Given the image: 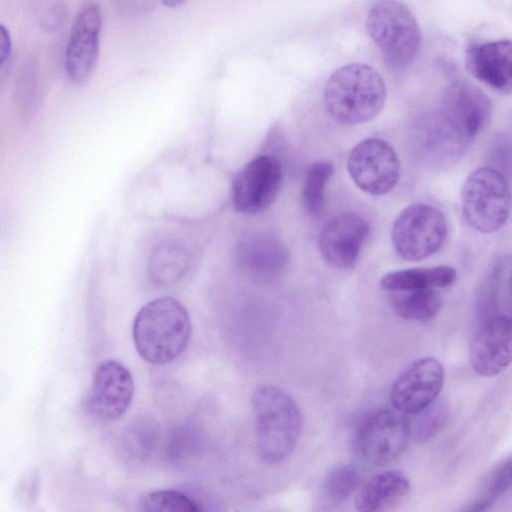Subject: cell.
<instances>
[{
  "label": "cell",
  "instance_id": "1",
  "mask_svg": "<svg viewBox=\"0 0 512 512\" xmlns=\"http://www.w3.org/2000/svg\"><path fill=\"white\" fill-rule=\"evenodd\" d=\"M323 99L330 118L343 126H356L374 119L386 101L382 76L364 63L338 68L327 79Z\"/></svg>",
  "mask_w": 512,
  "mask_h": 512
},
{
  "label": "cell",
  "instance_id": "2",
  "mask_svg": "<svg viewBox=\"0 0 512 512\" xmlns=\"http://www.w3.org/2000/svg\"><path fill=\"white\" fill-rule=\"evenodd\" d=\"M132 333L136 350L145 361L169 363L187 347L191 336L189 313L177 299H154L136 314Z\"/></svg>",
  "mask_w": 512,
  "mask_h": 512
},
{
  "label": "cell",
  "instance_id": "3",
  "mask_svg": "<svg viewBox=\"0 0 512 512\" xmlns=\"http://www.w3.org/2000/svg\"><path fill=\"white\" fill-rule=\"evenodd\" d=\"M256 447L268 464L286 460L296 448L303 429V417L294 399L274 385L257 387L252 396Z\"/></svg>",
  "mask_w": 512,
  "mask_h": 512
},
{
  "label": "cell",
  "instance_id": "4",
  "mask_svg": "<svg viewBox=\"0 0 512 512\" xmlns=\"http://www.w3.org/2000/svg\"><path fill=\"white\" fill-rule=\"evenodd\" d=\"M366 25L390 69L404 70L413 63L421 46V30L407 6L398 0H377Z\"/></svg>",
  "mask_w": 512,
  "mask_h": 512
},
{
  "label": "cell",
  "instance_id": "5",
  "mask_svg": "<svg viewBox=\"0 0 512 512\" xmlns=\"http://www.w3.org/2000/svg\"><path fill=\"white\" fill-rule=\"evenodd\" d=\"M460 203L463 218L471 228L483 234L494 233L510 216L509 181L494 167H478L464 180Z\"/></svg>",
  "mask_w": 512,
  "mask_h": 512
},
{
  "label": "cell",
  "instance_id": "6",
  "mask_svg": "<svg viewBox=\"0 0 512 512\" xmlns=\"http://www.w3.org/2000/svg\"><path fill=\"white\" fill-rule=\"evenodd\" d=\"M446 237L447 222L443 212L428 203L406 206L395 218L391 229V241L396 253L410 262L436 254Z\"/></svg>",
  "mask_w": 512,
  "mask_h": 512
},
{
  "label": "cell",
  "instance_id": "7",
  "mask_svg": "<svg viewBox=\"0 0 512 512\" xmlns=\"http://www.w3.org/2000/svg\"><path fill=\"white\" fill-rule=\"evenodd\" d=\"M410 439V420L405 414L383 408L361 422L355 435V448L363 462L377 467L397 459Z\"/></svg>",
  "mask_w": 512,
  "mask_h": 512
},
{
  "label": "cell",
  "instance_id": "8",
  "mask_svg": "<svg viewBox=\"0 0 512 512\" xmlns=\"http://www.w3.org/2000/svg\"><path fill=\"white\" fill-rule=\"evenodd\" d=\"M347 171L361 191L372 196H382L397 185L401 164L390 143L371 137L361 140L351 149Z\"/></svg>",
  "mask_w": 512,
  "mask_h": 512
},
{
  "label": "cell",
  "instance_id": "9",
  "mask_svg": "<svg viewBox=\"0 0 512 512\" xmlns=\"http://www.w3.org/2000/svg\"><path fill=\"white\" fill-rule=\"evenodd\" d=\"M412 149L426 167L442 170L455 165L466 153V140L441 112L417 118L411 131Z\"/></svg>",
  "mask_w": 512,
  "mask_h": 512
},
{
  "label": "cell",
  "instance_id": "10",
  "mask_svg": "<svg viewBox=\"0 0 512 512\" xmlns=\"http://www.w3.org/2000/svg\"><path fill=\"white\" fill-rule=\"evenodd\" d=\"M280 160L274 155H261L242 167L232 183V202L240 213L256 214L269 208L282 185Z\"/></svg>",
  "mask_w": 512,
  "mask_h": 512
},
{
  "label": "cell",
  "instance_id": "11",
  "mask_svg": "<svg viewBox=\"0 0 512 512\" xmlns=\"http://www.w3.org/2000/svg\"><path fill=\"white\" fill-rule=\"evenodd\" d=\"M444 368L436 358L413 361L394 381L390 399L394 409L414 415L436 401L444 384Z\"/></svg>",
  "mask_w": 512,
  "mask_h": 512
},
{
  "label": "cell",
  "instance_id": "12",
  "mask_svg": "<svg viewBox=\"0 0 512 512\" xmlns=\"http://www.w3.org/2000/svg\"><path fill=\"white\" fill-rule=\"evenodd\" d=\"M101 29L102 16L96 4L84 7L74 20L65 53V70L68 79L76 85L85 84L94 73Z\"/></svg>",
  "mask_w": 512,
  "mask_h": 512
},
{
  "label": "cell",
  "instance_id": "13",
  "mask_svg": "<svg viewBox=\"0 0 512 512\" xmlns=\"http://www.w3.org/2000/svg\"><path fill=\"white\" fill-rule=\"evenodd\" d=\"M369 234L367 221L355 213H342L327 221L319 235L322 258L339 270L354 268Z\"/></svg>",
  "mask_w": 512,
  "mask_h": 512
},
{
  "label": "cell",
  "instance_id": "14",
  "mask_svg": "<svg viewBox=\"0 0 512 512\" xmlns=\"http://www.w3.org/2000/svg\"><path fill=\"white\" fill-rule=\"evenodd\" d=\"M133 393L134 382L128 368L117 360H105L94 373L88 409L101 420L118 419L128 410Z\"/></svg>",
  "mask_w": 512,
  "mask_h": 512
},
{
  "label": "cell",
  "instance_id": "15",
  "mask_svg": "<svg viewBox=\"0 0 512 512\" xmlns=\"http://www.w3.org/2000/svg\"><path fill=\"white\" fill-rule=\"evenodd\" d=\"M440 112L471 143L489 124L492 102L480 88L459 80L446 88Z\"/></svg>",
  "mask_w": 512,
  "mask_h": 512
},
{
  "label": "cell",
  "instance_id": "16",
  "mask_svg": "<svg viewBox=\"0 0 512 512\" xmlns=\"http://www.w3.org/2000/svg\"><path fill=\"white\" fill-rule=\"evenodd\" d=\"M470 362L481 376L492 377L511 362V318L495 314L484 318L470 344Z\"/></svg>",
  "mask_w": 512,
  "mask_h": 512
},
{
  "label": "cell",
  "instance_id": "17",
  "mask_svg": "<svg viewBox=\"0 0 512 512\" xmlns=\"http://www.w3.org/2000/svg\"><path fill=\"white\" fill-rule=\"evenodd\" d=\"M468 71L494 90L509 94L512 87L511 41L473 43L466 49Z\"/></svg>",
  "mask_w": 512,
  "mask_h": 512
},
{
  "label": "cell",
  "instance_id": "18",
  "mask_svg": "<svg viewBox=\"0 0 512 512\" xmlns=\"http://www.w3.org/2000/svg\"><path fill=\"white\" fill-rule=\"evenodd\" d=\"M236 257L242 268L260 279L277 276L289 262V253L283 242L267 234L243 238L237 245Z\"/></svg>",
  "mask_w": 512,
  "mask_h": 512
},
{
  "label": "cell",
  "instance_id": "19",
  "mask_svg": "<svg viewBox=\"0 0 512 512\" xmlns=\"http://www.w3.org/2000/svg\"><path fill=\"white\" fill-rule=\"evenodd\" d=\"M410 481L397 470L372 476L359 490L355 508L363 512L384 511L399 504L409 493Z\"/></svg>",
  "mask_w": 512,
  "mask_h": 512
},
{
  "label": "cell",
  "instance_id": "20",
  "mask_svg": "<svg viewBox=\"0 0 512 512\" xmlns=\"http://www.w3.org/2000/svg\"><path fill=\"white\" fill-rule=\"evenodd\" d=\"M456 279L457 271L453 267L438 265L388 272L380 279V286L389 292L439 289L452 285Z\"/></svg>",
  "mask_w": 512,
  "mask_h": 512
},
{
  "label": "cell",
  "instance_id": "21",
  "mask_svg": "<svg viewBox=\"0 0 512 512\" xmlns=\"http://www.w3.org/2000/svg\"><path fill=\"white\" fill-rule=\"evenodd\" d=\"M391 304L395 312L403 319L425 322L433 319L442 305L437 289H419L394 291Z\"/></svg>",
  "mask_w": 512,
  "mask_h": 512
},
{
  "label": "cell",
  "instance_id": "22",
  "mask_svg": "<svg viewBox=\"0 0 512 512\" xmlns=\"http://www.w3.org/2000/svg\"><path fill=\"white\" fill-rule=\"evenodd\" d=\"M334 166L329 161H317L306 170L301 202L311 216H318L324 206L327 184L333 175Z\"/></svg>",
  "mask_w": 512,
  "mask_h": 512
},
{
  "label": "cell",
  "instance_id": "23",
  "mask_svg": "<svg viewBox=\"0 0 512 512\" xmlns=\"http://www.w3.org/2000/svg\"><path fill=\"white\" fill-rule=\"evenodd\" d=\"M511 486V459L507 457L494 466L485 477L476 497L463 510L468 512L489 509Z\"/></svg>",
  "mask_w": 512,
  "mask_h": 512
},
{
  "label": "cell",
  "instance_id": "24",
  "mask_svg": "<svg viewBox=\"0 0 512 512\" xmlns=\"http://www.w3.org/2000/svg\"><path fill=\"white\" fill-rule=\"evenodd\" d=\"M185 253L177 246L165 245L153 253L149 272L159 285H170L178 281L187 268Z\"/></svg>",
  "mask_w": 512,
  "mask_h": 512
},
{
  "label": "cell",
  "instance_id": "25",
  "mask_svg": "<svg viewBox=\"0 0 512 512\" xmlns=\"http://www.w3.org/2000/svg\"><path fill=\"white\" fill-rule=\"evenodd\" d=\"M141 509L150 512H199L200 503L178 490H157L148 493L140 501Z\"/></svg>",
  "mask_w": 512,
  "mask_h": 512
},
{
  "label": "cell",
  "instance_id": "26",
  "mask_svg": "<svg viewBox=\"0 0 512 512\" xmlns=\"http://www.w3.org/2000/svg\"><path fill=\"white\" fill-rule=\"evenodd\" d=\"M360 480L361 476L356 467L350 464L338 465L324 479V495L333 503H341L358 488Z\"/></svg>",
  "mask_w": 512,
  "mask_h": 512
},
{
  "label": "cell",
  "instance_id": "27",
  "mask_svg": "<svg viewBox=\"0 0 512 512\" xmlns=\"http://www.w3.org/2000/svg\"><path fill=\"white\" fill-rule=\"evenodd\" d=\"M418 415L410 421L411 438L418 442H426L434 438L447 421V406L444 402H433L425 409L414 414Z\"/></svg>",
  "mask_w": 512,
  "mask_h": 512
},
{
  "label": "cell",
  "instance_id": "28",
  "mask_svg": "<svg viewBox=\"0 0 512 512\" xmlns=\"http://www.w3.org/2000/svg\"><path fill=\"white\" fill-rule=\"evenodd\" d=\"M12 48V40L9 30L0 24V67L8 59Z\"/></svg>",
  "mask_w": 512,
  "mask_h": 512
},
{
  "label": "cell",
  "instance_id": "29",
  "mask_svg": "<svg viewBox=\"0 0 512 512\" xmlns=\"http://www.w3.org/2000/svg\"><path fill=\"white\" fill-rule=\"evenodd\" d=\"M163 5H165L168 8H176L180 5H182L185 0H161Z\"/></svg>",
  "mask_w": 512,
  "mask_h": 512
}]
</instances>
